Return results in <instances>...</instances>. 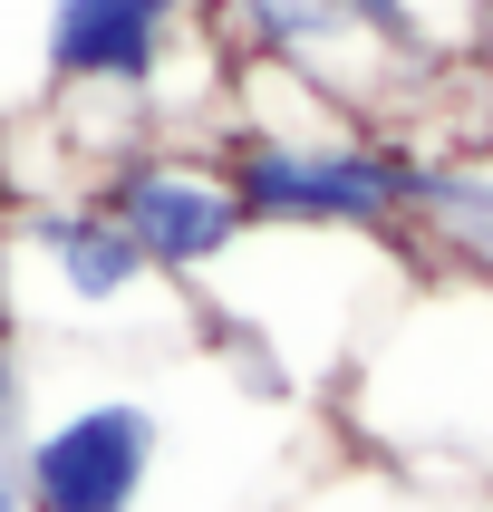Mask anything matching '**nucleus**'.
Masks as SVG:
<instances>
[{
	"instance_id": "nucleus-1",
	"label": "nucleus",
	"mask_w": 493,
	"mask_h": 512,
	"mask_svg": "<svg viewBox=\"0 0 493 512\" xmlns=\"http://www.w3.org/2000/svg\"><path fill=\"white\" fill-rule=\"evenodd\" d=\"M213 165L252 232H348V242L416 232L435 184V155L348 126H223Z\"/></svg>"
},
{
	"instance_id": "nucleus-2",
	"label": "nucleus",
	"mask_w": 493,
	"mask_h": 512,
	"mask_svg": "<svg viewBox=\"0 0 493 512\" xmlns=\"http://www.w3.org/2000/svg\"><path fill=\"white\" fill-rule=\"evenodd\" d=\"M194 49V0H39L29 58L58 107H155L174 58Z\"/></svg>"
},
{
	"instance_id": "nucleus-3",
	"label": "nucleus",
	"mask_w": 493,
	"mask_h": 512,
	"mask_svg": "<svg viewBox=\"0 0 493 512\" xmlns=\"http://www.w3.org/2000/svg\"><path fill=\"white\" fill-rule=\"evenodd\" d=\"M97 203L116 213V232L136 242L165 281H223L232 252L252 242L242 203H232L223 165L213 155H184V145H126L97 165Z\"/></svg>"
},
{
	"instance_id": "nucleus-4",
	"label": "nucleus",
	"mask_w": 493,
	"mask_h": 512,
	"mask_svg": "<svg viewBox=\"0 0 493 512\" xmlns=\"http://www.w3.org/2000/svg\"><path fill=\"white\" fill-rule=\"evenodd\" d=\"M155 464H165L155 397H78L29 426L20 484H29V512H145Z\"/></svg>"
},
{
	"instance_id": "nucleus-5",
	"label": "nucleus",
	"mask_w": 493,
	"mask_h": 512,
	"mask_svg": "<svg viewBox=\"0 0 493 512\" xmlns=\"http://www.w3.org/2000/svg\"><path fill=\"white\" fill-rule=\"evenodd\" d=\"M10 261H20V310H39V319H136V300H155V281H165L116 232V213L97 194L39 203L10 232Z\"/></svg>"
},
{
	"instance_id": "nucleus-6",
	"label": "nucleus",
	"mask_w": 493,
	"mask_h": 512,
	"mask_svg": "<svg viewBox=\"0 0 493 512\" xmlns=\"http://www.w3.org/2000/svg\"><path fill=\"white\" fill-rule=\"evenodd\" d=\"M0 512H29V484H20V455L0 445Z\"/></svg>"
},
{
	"instance_id": "nucleus-7",
	"label": "nucleus",
	"mask_w": 493,
	"mask_h": 512,
	"mask_svg": "<svg viewBox=\"0 0 493 512\" xmlns=\"http://www.w3.org/2000/svg\"><path fill=\"white\" fill-rule=\"evenodd\" d=\"M484 261H493V252H484Z\"/></svg>"
}]
</instances>
